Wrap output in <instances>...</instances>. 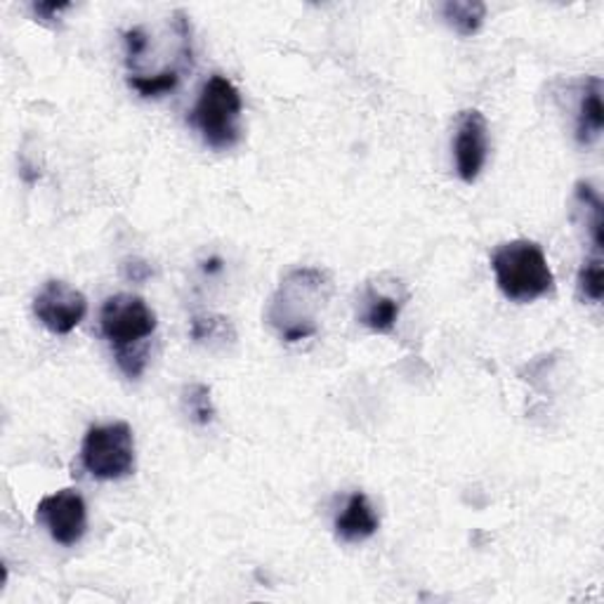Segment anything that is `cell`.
Wrapping results in <instances>:
<instances>
[{"label": "cell", "instance_id": "8fae6325", "mask_svg": "<svg viewBox=\"0 0 604 604\" xmlns=\"http://www.w3.org/2000/svg\"><path fill=\"white\" fill-rule=\"evenodd\" d=\"M604 128V105H602V81L588 78L581 92L578 113H576V140L581 145H593Z\"/></svg>", "mask_w": 604, "mask_h": 604}, {"label": "cell", "instance_id": "e0dca14e", "mask_svg": "<svg viewBox=\"0 0 604 604\" xmlns=\"http://www.w3.org/2000/svg\"><path fill=\"white\" fill-rule=\"evenodd\" d=\"M123 277L135 281V284L145 281V279L151 277V267L147 263H142V260H126L123 263Z\"/></svg>", "mask_w": 604, "mask_h": 604}, {"label": "cell", "instance_id": "277c9868", "mask_svg": "<svg viewBox=\"0 0 604 604\" xmlns=\"http://www.w3.org/2000/svg\"><path fill=\"white\" fill-rule=\"evenodd\" d=\"M241 111L244 102L237 86L216 73L204 83L189 121L210 149L225 151L241 140Z\"/></svg>", "mask_w": 604, "mask_h": 604}, {"label": "cell", "instance_id": "3957f363", "mask_svg": "<svg viewBox=\"0 0 604 604\" xmlns=\"http://www.w3.org/2000/svg\"><path fill=\"white\" fill-rule=\"evenodd\" d=\"M492 269L501 294L513 303H534L548 296L555 277L543 248L529 239L501 244L492 256Z\"/></svg>", "mask_w": 604, "mask_h": 604}, {"label": "cell", "instance_id": "ac0fdd59", "mask_svg": "<svg viewBox=\"0 0 604 604\" xmlns=\"http://www.w3.org/2000/svg\"><path fill=\"white\" fill-rule=\"evenodd\" d=\"M31 10L36 12V17H41V22H48V19L60 17V12L69 10V3H33Z\"/></svg>", "mask_w": 604, "mask_h": 604}, {"label": "cell", "instance_id": "2e32d148", "mask_svg": "<svg viewBox=\"0 0 604 604\" xmlns=\"http://www.w3.org/2000/svg\"><path fill=\"white\" fill-rule=\"evenodd\" d=\"M227 334L234 336V330L225 317H194L191 319V340L206 343V340H227Z\"/></svg>", "mask_w": 604, "mask_h": 604}, {"label": "cell", "instance_id": "7a4b0ae2", "mask_svg": "<svg viewBox=\"0 0 604 604\" xmlns=\"http://www.w3.org/2000/svg\"><path fill=\"white\" fill-rule=\"evenodd\" d=\"M156 311L132 294H119L105 300L100 311L102 336L109 340L116 355V364L128 378H140L149 347L147 340L156 330Z\"/></svg>", "mask_w": 604, "mask_h": 604}, {"label": "cell", "instance_id": "52a82bcc", "mask_svg": "<svg viewBox=\"0 0 604 604\" xmlns=\"http://www.w3.org/2000/svg\"><path fill=\"white\" fill-rule=\"evenodd\" d=\"M36 522L43 524L52 541L60 545H76L88 529L86 501L76 489H62L46 496L36 508Z\"/></svg>", "mask_w": 604, "mask_h": 604}, {"label": "cell", "instance_id": "30bf717a", "mask_svg": "<svg viewBox=\"0 0 604 604\" xmlns=\"http://www.w3.org/2000/svg\"><path fill=\"white\" fill-rule=\"evenodd\" d=\"M402 298L389 296L385 290L368 286L362 296V309H359V321L376 330V334H389L395 328L399 311H402Z\"/></svg>", "mask_w": 604, "mask_h": 604}, {"label": "cell", "instance_id": "5bb4252c", "mask_svg": "<svg viewBox=\"0 0 604 604\" xmlns=\"http://www.w3.org/2000/svg\"><path fill=\"white\" fill-rule=\"evenodd\" d=\"M576 201L581 208L591 210V237L597 250L604 248V204L600 199V194L591 182H578L576 185Z\"/></svg>", "mask_w": 604, "mask_h": 604}, {"label": "cell", "instance_id": "9a60e30c", "mask_svg": "<svg viewBox=\"0 0 604 604\" xmlns=\"http://www.w3.org/2000/svg\"><path fill=\"white\" fill-rule=\"evenodd\" d=\"M578 296L588 303H600L604 296V263L600 256L588 258L578 271Z\"/></svg>", "mask_w": 604, "mask_h": 604}, {"label": "cell", "instance_id": "7c38bea8", "mask_svg": "<svg viewBox=\"0 0 604 604\" xmlns=\"http://www.w3.org/2000/svg\"><path fill=\"white\" fill-rule=\"evenodd\" d=\"M442 14L461 36H473L482 29L486 6L479 0H449L442 6Z\"/></svg>", "mask_w": 604, "mask_h": 604}, {"label": "cell", "instance_id": "9c48e42d", "mask_svg": "<svg viewBox=\"0 0 604 604\" xmlns=\"http://www.w3.org/2000/svg\"><path fill=\"white\" fill-rule=\"evenodd\" d=\"M380 527V519L366 494L355 492L347 498L345 511L336 519V534L345 543H362L372 538Z\"/></svg>", "mask_w": 604, "mask_h": 604}, {"label": "cell", "instance_id": "8992f818", "mask_svg": "<svg viewBox=\"0 0 604 604\" xmlns=\"http://www.w3.org/2000/svg\"><path fill=\"white\" fill-rule=\"evenodd\" d=\"M86 311V296L62 279H50L33 298V315L55 336L71 334L83 321Z\"/></svg>", "mask_w": 604, "mask_h": 604}, {"label": "cell", "instance_id": "5b68a950", "mask_svg": "<svg viewBox=\"0 0 604 604\" xmlns=\"http://www.w3.org/2000/svg\"><path fill=\"white\" fill-rule=\"evenodd\" d=\"M81 463L95 479H123L135 473V437L130 425L119 420L95 425L81 446Z\"/></svg>", "mask_w": 604, "mask_h": 604}, {"label": "cell", "instance_id": "4fadbf2b", "mask_svg": "<svg viewBox=\"0 0 604 604\" xmlns=\"http://www.w3.org/2000/svg\"><path fill=\"white\" fill-rule=\"evenodd\" d=\"M185 414L197 425H210L216 418V406H212L210 387L204 383H191L182 389Z\"/></svg>", "mask_w": 604, "mask_h": 604}, {"label": "cell", "instance_id": "ba28073f", "mask_svg": "<svg viewBox=\"0 0 604 604\" xmlns=\"http://www.w3.org/2000/svg\"><path fill=\"white\" fill-rule=\"evenodd\" d=\"M489 154V126L482 111L465 109L456 126L454 138V156H456V172L467 185H473L486 164Z\"/></svg>", "mask_w": 604, "mask_h": 604}, {"label": "cell", "instance_id": "6da1fadb", "mask_svg": "<svg viewBox=\"0 0 604 604\" xmlns=\"http://www.w3.org/2000/svg\"><path fill=\"white\" fill-rule=\"evenodd\" d=\"M334 294L328 271L298 267L288 271L267 305V321L281 340L300 343L319 334V319Z\"/></svg>", "mask_w": 604, "mask_h": 604}]
</instances>
